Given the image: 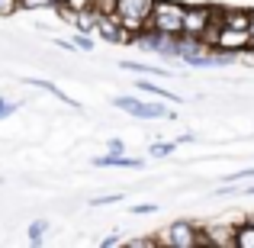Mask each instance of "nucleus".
Returning a JSON list of instances; mask_svg holds the SVG:
<instances>
[{
	"label": "nucleus",
	"mask_w": 254,
	"mask_h": 248,
	"mask_svg": "<svg viewBox=\"0 0 254 248\" xmlns=\"http://www.w3.org/2000/svg\"><path fill=\"white\" fill-rule=\"evenodd\" d=\"M158 0H116V16L126 26V32L132 36V42H138V36L151 29V13H155Z\"/></svg>",
	"instance_id": "nucleus-1"
},
{
	"label": "nucleus",
	"mask_w": 254,
	"mask_h": 248,
	"mask_svg": "<svg viewBox=\"0 0 254 248\" xmlns=\"http://www.w3.org/2000/svg\"><path fill=\"white\" fill-rule=\"evenodd\" d=\"M113 106L135 119H177V113L164 106V100H138V97H113Z\"/></svg>",
	"instance_id": "nucleus-2"
},
{
	"label": "nucleus",
	"mask_w": 254,
	"mask_h": 248,
	"mask_svg": "<svg viewBox=\"0 0 254 248\" xmlns=\"http://www.w3.org/2000/svg\"><path fill=\"white\" fill-rule=\"evenodd\" d=\"M161 245H171V248H196V245H206V226H196V223H171L161 236H155Z\"/></svg>",
	"instance_id": "nucleus-3"
},
{
	"label": "nucleus",
	"mask_w": 254,
	"mask_h": 248,
	"mask_svg": "<svg viewBox=\"0 0 254 248\" xmlns=\"http://www.w3.org/2000/svg\"><path fill=\"white\" fill-rule=\"evenodd\" d=\"M184 13L187 3L180 0H158L155 13H151V29L168 32V36H184Z\"/></svg>",
	"instance_id": "nucleus-4"
},
{
	"label": "nucleus",
	"mask_w": 254,
	"mask_h": 248,
	"mask_svg": "<svg viewBox=\"0 0 254 248\" xmlns=\"http://www.w3.org/2000/svg\"><path fill=\"white\" fill-rule=\"evenodd\" d=\"M135 45H142V49H148V52H158V55H164V58H174V62L184 58V36H168V32L148 29L145 36H138Z\"/></svg>",
	"instance_id": "nucleus-5"
},
{
	"label": "nucleus",
	"mask_w": 254,
	"mask_h": 248,
	"mask_svg": "<svg viewBox=\"0 0 254 248\" xmlns=\"http://www.w3.org/2000/svg\"><path fill=\"white\" fill-rule=\"evenodd\" d=\"M212 16H216V6L209 3H187L184 13V36L187 39H203L206 29H209Z\"/></svg>",
	"instance_id": "nucleus-6"
},
{
	"label": "nucleus",
	"mask_w": 254,
	"mask_h": 248,
	"mask_svg": "<svg viewBox=\"0 0 254 248\" xmlns=\"http://www.w3.org/2000/svg\"><path fill=\"white\" fill-rule=\"evenodd\" d=\"M216 52H225V55H245V52L251 49V36L248 29H232V26L222 23V29H219V39L216 45H212Z\"/></svg>",
	"instance_id": "nucleus-7"
},
{
	"label": "nucleus",
	"mask_w": 254,
	"mask_h": 248,
	"mask_svg": "<svg viewBox=\"0 0 254 248\" xmlns=\"http://www.w3.org/2000/svg\"><path fill=\"white\" fill-rule=\"evenodd\" d=\"M93 36H100L103 42H119V45H129L132 36L126 32V26L119 23L116 13H100V23H97V32Z\"/></svg>",
	"instance_id": "nucleus-8"
},
{
	"label": "nucleus",
	"mask_w": 254,
	"mask_h": 248,
	"mask_svg": "<svg viewBox=\"0 0 254 248\" xmlns=\"http://www.w3.org/2000/svg\"><path fill=\"white\" fill-rule=\"evenodd\" d=\"M93 167H129V171H138L145 167V158H135V155H97L93 158Z\"/></svg>",
	"instance_id": "nucleus-9"
},
{
	"label": "nucleus",
	"mask_w": 254,
	"mask_h": 248,
	"mask_svg": "<svg viewBox=\"0 0 254 248\" xmlns=\"http://www.w3.org/2000/svg\"><path fill=\"white\" fill-rule=\"evenodd\" d=\"M206 245L235 248V226H206Z\"/></svg>",
	"instance_id": "nucleus-10"
},
{
	"label": "nucleus",
	"mask_w": 254,
	"mask_h": 248,
	"mask_svg": "<svg viewBox=\"0 0 254 248\" xmlns=\"http://www.w3.org/2000/svg\"><path fill=\"white\" fill-rule=\"evenodd\" d=\"M26 84H29V87H39V90H45V93H52L55 100L68 103L71 110H81V103H77V100H71V97H68V93H64L58 84H52V81H42V78H26Z\"/></svg>",
	"instance_id": "nucleus-11"
},
{
	"label": "nucleus",
	"mask_w": 254,
	"mask_h": 248,
	"mask_svg": "<svg viewBox=\"0 0 254 248\" xmlns=\"http://www.w3.org/2000/svg\"><path fill=\"white\" fill-rule=\"evenodd\" d=\"M222 23L232 26V29H248L251 10L248 6H222Z\"/></svg>",
	"instance_id": "nucleus-12"
},
{
	"label": "nucleus",
	"mask_w": 254,
	"mask_h": 248,
	"mask_svg": "<svg viewBox=\"0 0 254 248\" xmlns=\"http://www.w3.org/2000/svg\"><path fill=\"white\" fill-rule=\"evenodd\" d=\"M138 90H142V93H151V97L164 100V103H184V100H180L174 90H168V87H161V84H155V81H148V78H142V81H138Z\"/></svg>",
	"instance_id": "nucleus-13"
},
{
	"label": "nucleus",
	"mask_w": 254,
	"mask_h": 248,
	"mask_svg": "<svg viewBox=\"0 0 254 248\" xmlns=\"http://www.w3.org/2000/svg\"><path fill=\"white\" fill-rule=\"evenodd\" d=\"M119 68L123 71H138V75H155V78H174L168 68H155V65H145V62H119Z\"/></svg>",
	"instance_id": "nucleus-14"
},
{
	"label": "nucleus",
	"mask_w": 254,
	"mask_h": 248,
	"mask_svg": "<svg viewBox=\"0 0 254 248\" xmlns=\"http://www.w3.org/2000/svg\"><path fill=\"white\" fill-rule=\"evenodd\" d=\"M235 248H254V216L235 226Z\"/></svg>",
	"instance_id": "nucleus-15"
},
{
	"label": "nucleus",
	"mask_w": 254,
	"mask_h": 248,
	"mask_svg": "<svg viewBox=\"0 0 254 248\" xmlns=\"http://www.w3.org/2000/svg\"><path fill=\"white\" fill-rule=\"evenodd\" d=\"M90 6H93V0H62V3H58V13L68 16V19H77V13L90 10Z\"/></svg>",
	"instance_id": "nucleus-16"
},
{
	"label": "nucleus",
	"mask_w": 254,
	"mask_h": 248,
	"mask_svg": "<svg viewBox=\"0 0 254 248\" xmlns=\"http://www.w3.org/2000/svg\"><path fill=\"white\" fill-rule=\"evenodd\" d=\"M49 229H52L49 219H32V223H29V232H26V239H29L32 245H42L45 236H49Z\"/></svg>",
	"instance_id": "nucleus-17"
},
{
	"label": "nucleus",
	"mask_w": 254,
	"mask_h": 248,
	"mask_svg": "<svg viewBox=\"0 0 254 248\" xmlns=\"http://www.w3.org/2000/svg\"><path fill=\"white\" fill-rule=\"evenodd\" d=\"M177 145H180V142H155V145L148 149V158H168L171 152L177 149Z\"/></svg>",
	"instance_id": "nucleus-18"
},
{
	"label": "nucleus",
	"mask_w": 254,
	"mask_h": 248,
	"mask_svg": "<svg viewBox=\"0 0 254 248\" xmlns=\"http://www.w3.org/2000/svg\"><path fill=\"white\" fill-rule=\"evenodd\" d=\"M19 10H58L55 0H19Z\"/></svg>",
	"instance_id": "nucleus-19"
},
{
	"label": "nucleus",
	"mask_w": 254,
	"mask_h": 248,
	"mask_svg": "<svg viewBox=\"0 0 254 248\" xmlns=\"http://www.w3.org/2000/svg\"><path fill=\"white\" fill-rule=\"evenodd\" d=\"M119 200H123V193H103V197H93V200H90V206H93V210H100V206L119 203Z\"/></svg>",
	"instance_id": "nucleus-20"
},
{
	"label": "nucleus",
	"mask_w": 254,
	"mask_h": 248,
	"mask_svg": "<svg viewBox=\"0 0 254 248\" xmlns=\"http://www.w3.org/2000/svg\"><path fill=\"white\" fill-rule=\"evenodd\" d=\"M74 45H77V52H90V49H93V36L77 32V36H74Z\"/></svg>",
	"instance_id": "nucleus-21"
},
{
	"label": "nucleus",
	"mask_w": 254,
	"mask_h": 248,
	"mask_svg": "<svg viewBox=\"0 0 254 248\" xmlns=\"http://www.w3.org/2000/svg\"><path fill=\"white\" fill-rule=\"evenodd\" d=\"M19 110V103H13V100H6V97H0V119H6V116H13V113Z\"/></svg>",
	"instance_id": "nucleus-22"
},
{
	"label": "nucleus",
	"mask_w": 254,
	"mask_h": 248,
	"mask_svg": "<svg viewBox=\"0 0 254 248\" xmlns=\"http://www.w3.org/2000/svg\"><path fill=\"white\" fill-rule=\"evenodd\" d=\"M129 213H135V216H151V213H158V206L155 203H135V206H129Z\"/></svg>",
	"instance_id": "nucleus-23"
},
{
	"label": "nucleus",
	"mask_w": 254,
	"mask_h": 248,
	"mask_svg": "<svg viewBox=\"0 0 254 248\" xmlns=\"http://www.w3.org/2000/svg\"><path fill=\"white\" fill-rule=\"evenodd\" d=\"M19 13V0H0V16H13Z\"/></svg>",
	"instance_id": "nucleus-24"
},
{
	"label": "nucleus",
	"mask_w": 254,
	"mask_h": 248,
	"mask_svg": "<svg viewBox=\"0 0 254 248\" xmlns=\"http://www.w3.org/2000/svg\"><path fill=\"white\" fill-rule=\"evenodd\" d=\"M106 152H110V155H126V142L123 139H110V142H106Z\"/></svg>",
	"instance_id": "nucleus-25"
},
{
	"label": "nucleus",
	"mask_w": 254,
	"mask_h": 248,
	"mask_svg": "<svg viewBox=\"0 0 254 248\" xmlns=\"http://www.w3.org/2000/svg\"><path fill=\"white\" fill-rule=\"evenodd\" d=\"M245 177H254V167H245V171L229 174V177H225V184H238V180H245Z\"/></svg>",
	"instance_id": "nucleus-26"
},
{
	"label": "nucleus",
	"mask_w": 254,
	"mask_h": 248,
	"mask_svg": "<svg viewBox=\"0 0 254 248\" xmlns=\"http://www.w3.org/2000/svg\"><path fill=\"white\" fill-rule=\"evenodd\" d=\"M119 242H126V239L119 236V232H110V236L100 239V248H113V245H119Z\"/></svg>",
	"instance_id": "nucleus-27"
},
{
	"label": "nucleus",
	"mask_w": 254,
	"mask_h": 248,
	"mask_svg": "<svg viewBox=\"0 0 254 248\" xmlns=\"http://www.w3.org/2000/svg\"><path fill=\"white\" fill-rule=\"evenodd\" d=\"M93 6H97L100 13H113L116 10V0H93Z\"/></svg>",
	"instance_id": "nucleus-28"
},
{
	"label": "nucleus",
	"mask_w": 254,
	"mask_h": 248,
	"mask_svg": "<svg viewBox=\"0 0 254 248\" xmlns=\"http://www.w3.org/2000/svg\"><path fill=\"white\" fill-rule=\"evenodd\" d=\"M55 45H58V49H64V52H77L74 39H55Z\"/></svg>",
	"instance_id": "nucleus-29"
},
{
	"label": "nucleus",
	"mask_w": 254,
	"mask_h": 248,
	"mask_svg": "<svg viewBox=\"0 0 254 248\" xmlns=\"http://www.w3.org/2000/svg\"><path fill=\"white\" fill-rule=\"evenodd\" d=\"M248 36H251V52H254V10H251V23H248Z\"/></svg>",
	"instance_id": "nucleus-30"
},
{
	"label": "nucleus",
	"mask_w": 254,
	"mask_h": 248,
	"mask_svg": "<svg viewBox=\"0 0 254 248\" xmlns=\"http://www.w3.org/2000/svg\"><path fill=\"white\" fill-rule=\"evenodd\" d=\"M242 193H248V197H254V184H248V187H245Z\"/></svg>",
	"instance_id": "nucleus-31"
},
{
	"label": "nucleus",
	"mask_w": 254,
	"mask_h": 248,
	"mask_svg": "<svg viewBox=\"0 0 254 248\" xmlns=\"http://www.w3.org/2000/svg\"><path fill=\"white\" fill-rule=\"evenodd\" d=\"M55 3H62V0H55Z\"/></svg>",
	"instance_id": "nucleus-32"
}]
</instances>
